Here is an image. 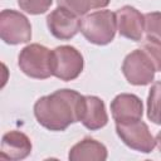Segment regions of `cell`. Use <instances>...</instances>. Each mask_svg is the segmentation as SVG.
I'll return each instance as SVG.
<instances>
[{
	"label": "cell",
	"instance_id": "cell-1",
	"mask_svg": "<svg viewBox=\"0 0 161 161\" xmlns=\"http://www.w3.org/2000/svg\"><path fill=\"white\" fill-rule=\"evenodd\" d=\"M84 96L73 89H58L40 97L34 104V116L40 126L49 131H64L72 123L80 122Z\"/></svg>",
	"mask_w": 161,
	"mask_h": 161
},
{
	"label": "cell",
	"instance_id": "cell-2",
	"mask_svg": "<svg viewBox=\"0 0 161 161\" xmlns=\"http://www.w3.org/2000/svg\"><path fill=\"white\" fill-rule=\"evenodd\" d=\"M116 13L111 10H98L86 15L80 20V33L92 44L107 45L116 35Z\"/></svg>",
	"mask_w": 161,
	"mask_h": 161
},
{
	"label": "cell",
	"instance_id": "cell-3",
	"mask_svg": "<svg viewBox=\"0 0 161 161\" xmlns=\"http://www.w3.org/2000/svg\"><path fill=\"white\" fill-rule=\"evenodd\" d=\"M52 50L40 44H29L24 47L18 57L20 70L30 78L47 79L52 75L50 69Z\"/></svg>",
	"mask_w": 161,
	"mask_h": 161
},
{
	"label": "cell",
	"instance_id": "cell-4",
	"mask_svg": "<svg viewBox=\"0 0 161 161\" xmlns=\"http://www.w3.org/2000/svg\"><path fill=\"white\" fill-rule=\"evenodd\" d=\"M84 60L78 49L70 45H60L52 50L50 69L52 75L60 80H73L83 70Z\"/></svg>",
	"mask_w": 161,
	"mask_h": 161
},
{
	"label": "cell",
	"instance_id": "cell-5",
	"mask_svg": "<svg viewBox=\"0 0 161 161\" xmlns=\"http://www.w3.org/2000/svg\"><path fill=\"white\" fill-rule=\"evenodd\" d=\"M116 132L121 141L135 151L150 153L156 146V141L148 126L141 119L116 123Z\"/></svg>",
	"mask_w": 161,
	"mask_h": 161
},
{
	"label": "cell",
	"instance_id": "cell-6",
	"mask_svg": "<svg viewBox=\"0 0 161 161\" xmlns=\"http://www.w3.org/2000/svg\"><path fill=\"white\" fill-rule=\"evenodd\" d=\"M155 65L143 49H136L126 55L122 63V73L133 86H147L155 78Z\"/></svg>",
	"mask_w": 161,
	"mask_h": 161
},
{
	"label": "cell",
	"instance_id": "cell-7",
	"mask_svg": "<svg viewBox=\"0 0 161 161\" xmlns=\"http://www.w3.org/2000/svg\"><path fill=\"white\" fill-rule=\"evenodd\" d=\"M0 36L10 45L28 43L31 39V25L25 15L5 9L0 14Z\"/></svg>",
	"mask_w": 161,
	"mask_h": 161
},
{
	"label": "cell",
	"instance_id": "cell-8",
	"mask_svg": "<svg viewBox=\"0 0 161 161\" xmlns=\"http://www.w3.org/2000/svg\"><path fill=\"white\" fill-rule=\"evenodd\" d=\"M47 25L50 34L60 40H69L80 30L79 16L60 6L47 16Z\"/></svg>",
	"mask_w": 161,
	"mask_h": 161
},
{
	"label": "cell",
	"instance_id": "cell-9",
	"mask_svg": "<svg viewBox=\"0 0 161 161\" xmlns=\"http://www.w3.org/2000/svg\"><path fill=\"white\" fill-rule=\"evenodd\" d=\"M117 30L119 35L133 42H140L143 35L145 16L133 6L126 5L116 11Z\"/></svg>",
	"mask_w": 161,
	"mask_h": 161
},
{
	"label": "cell",
	"instance_id": "cell-10",
	"mask_svg": "<svg viewBox=\"0 0 161 161\" xmlns=\"http://www.w3.org/2000/svg\"><path fill=\"white\" fill-rule=\"evenodd\" d=\"M111 113L116 123L141 119L143 113L142 101L131 93H121L111 102Z\"/></svg>",
	"mask_w": 161,
	"mask_h": 161
},
{
	"label": "cell",
	"instance_id": "cell-11",
	"mask_svg": "<svg viewBox=\"0 0 161 161\" xmlns=\"http://www.w3.org/2000/svg\"><path fill=\"white\" fill-rule=\"evenodd\" d=\"M31 152L30 138L20 131H10L3 136L1 140V158L10 161H19L26 158Z\"/></svg>",
	"mask_w": 161,
	"mask_h": 161
},
{
	"label": "cell",
	"instance_id": "cell-12",
	"mask_svg": "<svg viewBox=\"0 0 161 161\" xmlns=\"http://www.w3.org/2000/svg\"><path fill=\"white\" fill-rule=\"evenodd\" d=\"M80 122L86 128L91 131L99 130L107 125L108 116L106 112L104 103L101 98L96 96H84V104L80 116Z\"/></svg>",
	"mask_w": 161,
	"mask_h": 161
},
{
	"label": "cell",
	"instance_id": "cell-13",
	"mask_svg": "<svg viewBox=\"0 0 161 161\" xmlns=\"http://www.w3.org/2000/svg\"><path fill=\"white\" fill-rule=\"evenodd\" d=\"M108 156L107 148L103 143L93 140L84 138L75 143L68 153L70 161H104Z\"/></svg>",
	"mask_w": 161,
	"mask_h": 161
},
{
	"label": "cell",
	"instance_id": "cell-14",
	"mask_svg": "<svg viewBox=\"0 0 161 161\" xmlns=\"http://www.w3.org/2000/svg\"><path fill=\"white\" fill-rule=\"evenodd\" d=\"M57 4L77 16H83L89 10L106 8L109 0H57Z\"/></svg>",
	"mask_w": 161,
	"mask_h": 161
},
{
	"label": "cell",
	"instance_id": "cell-15",
	"mask_svg": "<svg viewBox=\"0 0 161 161\" xmlns=\"http://www.w3.org/2000/svg\"><path fill=\"white\" fill-rule=\"evenodd\" d=\"M147 118L155 125H161V82H155L147 97Z\"/></svg>",
	"mask_w": 161,
	"mask_h": 161
},
{
	"label": "cell",
	"instance_id": "cell-16",
	"mask_svg": "<svg viewBox=\"0 0 161 161\" xmlns=\"http://www.w3.org/2000/svg\"><path fill=\"white\" fill-rule=\"evenodd\" d=\"M143 16H145L143 31L146 34V39L161 43V13L152 11L145 14Z\"/></svg>",
	"mask_w": 161,
	"mask_h": 161
},
{
	"label": "cell",
	"instance_id": "cell-17",
	"mask_svg": "<svg viewBox=\"0 0 161 161\" xmlns=\"http://www.w3.org/2000/svg\"><path fill=\"white\" fill-rule=\"evenodd\" d=\"M52 4L53 0H18L19 8L30 15L44 14Z\"/></svg>",
	"mask_w": 161,
	"mask_h": 161
},
{
	"label": "cell",
	"instance_id": "cell-18",
	"mask_svg": "<svg viewBox=\"0 0 161 161\" xmlns=\"http://www.w3.org/2000/svg\"><path fill=\"white\" fill-rule=\"evenodd\" d=\"M142 49L150 57L151 62L155 65V69L161 72V43L153 42V40H147L143 43Z\"/></svg>",
	"mask_w": 161,
	"mask_h": 161
},
{
	"label": "cell",
	"instance_id": "cell-19",
	"mask_svg": "<svg viewBox=\"0 0 161 161\" xmlns=\"http://www.w3.org/2000/svg\"><path fill=\"white\" fill-rule=\"evenodd\" d=\"M155 141H156V146H157V148H158V151H160V153H161V131L156 135Z\"/></svg>",
	"mask_w": 161,
	"mask_h": 161
}]
</instances>
